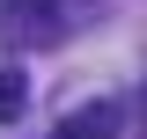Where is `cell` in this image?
Wrapping results in <instances>:
<instances>
[{"label": "cell", "mask_w": 147, "mask_h": 139, "mask_svg": "<svg viewBox=\"0 0 147 139\" xmlns=\"http://www.w3.org/2000/svg\"><path fill=\"white\" fill-rule=\"evenodd\" d=\"M118 124H125V110H118V103H81V110L59 117L52 139H118Z\"/></svg>", "instance_id": "obj_1"}, {"label": "cell", "mask_w": 147, "mask_h": 139, "mask_svg": "<svg viewBox=\"0 0 147 139\" xmlns=\"http://www.w3.org/2000/svg\"><path fill=\"white\" fill-rule=\"evenodd\" d=\"M15 117H22V73L0 59V124H15Z\"/></svg>", "instance_id": "obj_2"}]
</instances>
